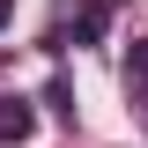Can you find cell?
Wrapping results in <instances>:
<instances>
[{"label": "cell", "mask_w": 148, "mask_h": 148, "mask_svg": "<svg viewBox=\"0 0 148 148\" xmlns=\"http://www.w3.org/2000/svg\"><path fill=\"white\" fill-rule=\"evenodd\" d=\"M37 133V111L22 104V96H8V104H0V148H22Z\"/></svg>", "instance_id": "6da1fadb"}, {"label": "cell", "mask_w": 148, "mask_h": 148, "mask_svg": "<svg viewBox=\"0 0 148 148\" xmlns=\"http://www.w3.org/2000/svg\"><path fill=\"white\" fill-rule=\"evenodd\" d=\"M104 30H111V8H104V0H89V8L74 15V37H89V45H96Z\"/></svg>", "instance_id": "7a4b0ae2"}, {"label": "cell", "mask_w": 148, "mask_h": 148, "mask_svg": "<svg viewBox=\"0 0 148 148\" xmlns=\"http://www.w3.org/2000/svg\"><path fill=\"white\" fill-rule=\"evenodd\" d=\"M133 82V104H141V119H148V74H126Z\"/></svg>", "instance_id": "3957f363"}, {"label": "cell", "mask_w": 148, "mask_h": 148, "mask_svg": "<svg viewBox=\"0 0 148 148\" xmlns=\"http://www.w3.org/2000/svg\"><path fill=\"white\" fill-rule=\"evenodd\" d=\"M0 22H8V0H0Z\"/></svg>", "instance_id": "277c9868"}]
</instances>
